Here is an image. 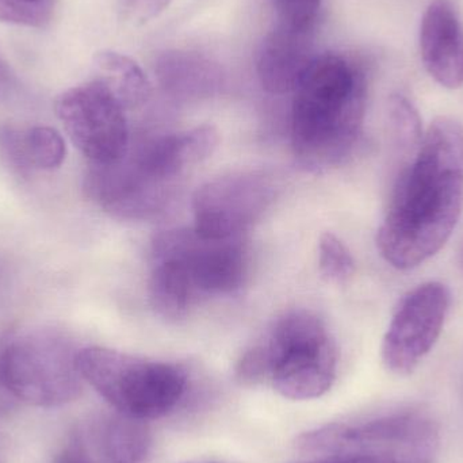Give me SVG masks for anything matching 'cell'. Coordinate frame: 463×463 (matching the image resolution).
Returning <instances> with one entry per match:
<instances>
[{"instance_id":"277c9868","label":"cell","mask_w":463,"mask_h":463,"mask_svg":"<svg viewBox=\"0 0 463 463\" xmlns=\"http://www.w3.org/2000/svg\"><path fill=\"white\" fill-rule=\"evenodd\" d=\"M75 345L61 332L38 328L0 335V412L15 402L56 408L83 391Z\"/></svg>"},{"instance_id":"3957f363","label":"cell","mask_w":463,"mask_h":463,"mask_svg":"<svg viewBox=\"0 0 463 463\" xmlns=\"http://www.w3.org/2000/svg\"><path fill=\"white\" fill-rule=\"evenodd\" d=\"M367 102L359 62L340 54L316 56L294 91L291 146L312 173L342 165L358 144Z\"/></svg>"},{"instance_id":"e0dca14e","label":"cell","mask_w":463,"mask_h":463,"mask_svg":"<svg viewBox=\"0 0 463 463\" xmlns=\"http://www.w3.org/2000/svg\"><path fill=\"white\" fill-rule=\"evenodd\" d=\"M99 446L111 463H143L151 453V431L146 421L117 412L103 421Z\"/></svg>"},{"instance_id":"5bb4252c","label":"cell","mask_w":463,"mask_h":463,"mask_svg":"<svg viewBox=\"0 0 463 463\" xmlns=\"http://www.w3.org/2000/svg\"><path fill=\"white\" fill-rule=\"evenodd\" d=\"M3 156L21 171H53L67 156L64 138L51 127L0 129Z\"/></svg>"},{"instance_id":"6da1fadb","label":"cell","mask_w":463,"mask_h":463,"mask_svg":"<svg viewBox=\"0 0 463 463\" xmlns=\"http://www.w3.org/2000/svg\"><path fill=\"white\" fill-rule=\"evenodd\" d=\"M462 212L463 125L440 117L397 176L378 250L396 269L418 267L448 242Z\"/></svg>"},{"instance_id":"8fae6325","label":"cell","mask_w":463,"mask_h":463,"mask_svg":"<svg viewBox=\"0 0 463 463\" xmlns=\"http://www.w3.org/2000/svg\"><path fill=\"white\" fill-rule=\"evenodd\" d=\"M154 258L178 260L197 291L203 293H234L247 277V253L241 237L206 239L194 228L165 231L155 240Z\"/></svg>"},{"instance_id":"7402d4cb","label":"cell","mask_w":463,"mask_h":463,"mask_svg":"<svg viewBox=\"0 0 463 463\" xmlns=\"http://www.w3.org/2000/svg\"><path fill=\"white\" fill-rule=\"evenodd\" d=\"M278 24L294 29H313L321 0H272Z\"/></svg>"},{"instance_id":"44dd1931","label":"cell","mask_w":463,"mask_h":463,"mask_svg":"<svg viewBox=\"0 0 463 463\" xmlns=\"http://www.w3.org/2000/svg\"><path fill=\"white\" fill-rule=\"evenodd\" d=\"M56 0H0V22L43 27L51 22Z\"/></svg>"},{"instance_id":"ba28073f","label":"cell","mask_w":463,"mask_h":463,"mask_svg":"<svg viewBox=\"0 0 463 463\" xmlns=\"http://www.w3.org/2000/svg\"><path fill=\"white\" fill-rule=\"evenodd\" d=\"M54 110L71 141L91 165H108L127 151L130 143L127 110L95 79L62 92Z\"/></svg>"},{"instance_id":"d4e9b609","label":"cell","mask_w":463,"mask_h":463,"mask_svg":"<svg viewBox=\"0 0 463 463\" xmlns=\"http://www.w3.org/2000/svg\"><path fill=\"white\" fill-rule=\"evenodd\" d=\"M170 3L171 0H118V7L125 21L143 26L157 18Z\"/></svg>"},{"instance_id":"4fadbf2b","label":"cell","mask_w":463,"mask_h":463,"mask_svg":"<svg viewBox=\"0 0 463 463\" xmlns=\"http://www.w3.org/2000/svg\"><path fill=\"white\" fill-rule=\"evenodd\" d=\"M315 57L313 29L278 24L259 48L256 70L261 86L277 95L296 91Z\"/></svg>"},{"instance_id":"ac0fdd59","label":"cell","mask_w":463,"mask_h":463,"mask_svg":"<svg viewBox=\"0 0 463 463\" xmlns=\"http://www.w3.org/2000/svg\"><path fill=\"white\" fill-rule=\"evenodd\" d=\"M165 90L179 97H203L217 87V73L211 62L194 54L167 53L157 65Z\"/></svg>"},{"instance_id":"9a60e30c","label":"cell","mask_w":463,"mask_h":463,"mask_svg":"<svg viewBox=\"0 0 463 463\" xmlns=\"http://www.w3.org/2000/svg\"><path fill=\"white\" fill-rule=\"evenodd\" d=\"M197 288L189 272L175 259L155 258L149 278V301L160 317L168 321L184 318L192 307Z\"/></svg>"},{"instance_id":"8992f818","label":"cell","mask_w":463,"mask_h":463,"mask_svg":"<svg viewBox=\"0 0 463 463\" xmlns=\"http://www.w3.org/2000/svg\"><path fill=\"white\" fill-rule=\"evenodd\" d=\"M261 345L269 358V381L285 399H318L334 385L336 345L315 313L305 309L285 313Z\"/></svg>"},{"instance_id":"30bf717a","label":"cell","mask_w":463,"mask_h":463,"mask_svg":"<svg viewBox=\"0 0 463 463\" xmlns=\"http://www.w3.org/2000/svg\"><path fill=\"white\" fill-rule=\"evenodd\" d=\"M450 307V293L429 282L402 297L383 336V361L389 372L410 375L437 345Z\"/></svg>"},{"instance_id":"cb8c5ba5","label":"cell","mask_w":463,"mask_h":463,"mask_svg":"<svg viewBox=\"0 0 463 463\" xmlns=\"http://www.w3.org/2000/svg\"><path fill=\"white\" fill-rule=\"evenodd\" d=\"M237 380L247 385L269 380V364L264 345H256L240 359L236 369Z\"/></svg>"},{"instance_id":"484cf974","label":"cell","mask_w":463,"mask_h":463,"mask_svg":"<svg viewBox=\"0 0 463 463\" xmlns=\"http://www.w3.org/2000/svg\"><path fill=\"white\" fill-rule=\"evenodd\" d=\"M52 463H94L86 440L81 434L76 432L71 437L70 442L54 457Z\"/></svg>"},{"instance_id":"4316f807","label":"cell","mask_w":463,"mask_h":463,"mask_svg":"<svg viewBox=\"0 0 463 463\" xmlns=\"http://www.w3.org/2000/svg\"><path fill=\"white\" fill-rule=\"evenodd\" d=\"M15 84V76L11 72L8 65L0 60V100L5 99L13 94Z\"/></svg>"},{"instance_id":"5b68a950","label":"cell","mask_w":463,"mask_h":463,"mask_svg":"<svg viewBox=\"0 0 463 463\" xmlns=\"http://www.w3.org/2000/svg\"><path fill=\"white\" fill-rule=\"evenodd\" d=\"M81 377L117 412L155 420L173 412L186 394L189 378L182 367L146 361L105 347L79 350Z\"/></svg>"},{"instance_id":"9c48e42d","label":"cell","mask_w":463,"mask_h":463,"mask_svg":"<svg viewBox=\"0 0 463 463\" xmlns=\"http://www.w3.org/2000/svg\"><path fill=\"white\" fill-rule=\"evenodd\" d=\"M274 182L260 173H239L206 182L193 197L194 231L206 239L241 237L274 203Z\"/></svg>"},{"instance_id":"7a4b0ae2","label":"cell","mask_w":463,"mask_h":463,"mask_svg":"<svg viewBox=\"0 0 463 463\" xmlns=\"http://www.w3.org/2000/svg\"><path fill=\"white\" fill-rule=\"evenodd\" d=\"M217 144L212 127L130 140L118 159L90 165L84 193L117 219H154L168 208L184 174L208 159Z\"/></svg>"},{"instance_id":"7c38bea8","label":"cell","mask_w":463,"mask_h":463,"mask_svg":"<svg viewBox=\"0 0 463 463\" xmlns=\"http://www.w3.org/2000/svg\"><path fill=\"white\" fill-rule=\"evenodd\" d=\"M421 61L429 75L449 90L463 87V24L450 0H432L420 24Z\"/></svg>"},{"instance_id":"52a82bcc","label":"cell","mask_w":463,"mask_h":463,"mask_svg":"<svg viewBox=\"0 0 463 463\" xmlns=\"http://www.w3.org/2000/svg\"><path fill=\"white\" fill-rule=\"evenodd\" d=\"M438 445L437 424L416 412L392 413L355 424H328L305 432L296 440L297 450L305 454L389 450L426 461H435Z\"/></svg>"},{"instance_id":"ffe728a7","label":"cell","mask_w":463,"mask_h":463,"mask_svg":"<svg viewBox=\"0 0 463 463\" xmlns=\"http://www.w3.org/2000/svg\"><path fill=\"white\" fill-rule=\"evenodd\" d=\"M318 269L321 277L332 283H343L353 277L355 261L345 242L334 233L321 234L318 241Z\"/></svg>"},{"instance_id":"2e32d148","label":"cell","mask_w":463,"mask_h":463,"mask_svg":"<svg viewBox=\"0 0 463 463\" xmlns=\"http://www.w3.org/2000/svg\"><path fill=\"white\" fill-rule=\"evenodd\" d=\"M94 65L95 80L102 83L125 110L148 100L151 83L135 60L118 52L102 51L95 56Z\"/></svg>"},{"instance_id":"d6986e66","label":"cell","mask_w":463,"mask_h":463,"mask_svg":"<svg viewBox=\"0 0 463 463\" xmlns=\"http://www.w3.org/2000/svg\"><path fill=\"white\" fill-rule=\"evenodd\" d=\"M388 111L397 146L415 155L424 136L420 116L415 106L405 95L394 94L389 99Z\"/></svg>"},{"instance_id":"603a6c76","label":"cell","mask_w":463,"mask_h":463,"mask_svg":"<svg viewBox=\"0 0 463 463\" xmlns=\"http://www.w3.org/2000/svg\"><path fill=\"white\" fill-rule=\"evenodd\" d=\"M298 463H435V461L410 458L389 450H354Z\"/></svg>"}]
</instances>
